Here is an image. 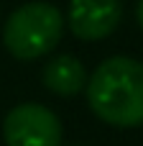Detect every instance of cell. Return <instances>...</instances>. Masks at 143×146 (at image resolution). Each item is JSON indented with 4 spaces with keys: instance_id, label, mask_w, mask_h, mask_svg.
<instances>
[{
    "instance_id": "1",
    "label": "cell",
    "mask_w": 143,
    "mask_h": 146,
    "mask_svg": "<svg viewBox=\"0 0 143 146\" xmlns=\"http://www.w3.org/2000/svg\"><path fill=\"white\" fill-rule=\"evenodd\" d=\"M92 113L115 128L143 126V62L133 56H110L87 80Z\"/></svg>"
},
{
    "instance_id": "2",
    "label": "cell",
    "mask_w": 143,
    "mask_h": 146,
    "mask_svg": "<svg viewBox=\"0 0 143 146\" xmlns=\"http://www.w3.org/2000/svg\"><path fill=\"white\" fill-rule=\"evenodd\" d=\"M61 33H64V18L56 5L26 3L8 15L3 26V44L15 59L33 62L54 51V46L61 41Z\"/></svg>"
},
{
    "instance_id": "3",
    "label": "cell",
    "mask_w": 143,
    "mask_h": 146,
    "mask_svg": "<svg viewBox=\"0 0 143 146\" xmlns=\"http://www.w3.org/2000/svg\"><path fill=\"white\" fill-rule=\"evenodd\" d=\"M8 146H61V121L41 103H20L3 121Z\"/></svg>"
},
{
    "instance_id": "4",
    "label": "cell",
    "mask_w": 143,
    "mask_h": 146,
    "mask_svg": "<svg viewBox=\"0 0 143 146\" xmlns=\"http://www.w3.org/2000/svg\"><path fill=\"white\" fill-rule=\"evenodd\" d=\"M123 18L120 0H72L69 3V28L82 41L107 38Z\"/></svg>"
},
{
    "instance_id": "5",
    "label": "cell",
    "mask_w": 143,
    "mask_h": 146,
    "mask_svg": "<svg viewBox=\"0 0 143 146\" xmlns=\"http://www.w3.org/2000/svg\"><path fill=\"white\" fill-rule=\"evenodd\" d=\"M41 82L54 95L72 98V95H79L87 87V72H84V64L77 56L61 54V56H54V59L46 62V67L41 72Z\"/></svg>"
},
{
    "instance_id": "6",
    "label": "cell",
    "mask_w": 143,
    "mask_h": 146,
    "mask_svg": "<svg viewBox=\"0 0 143 146\" xmlns=\"http://www.w3.org/2000/svg\"><path fill=\"white\" fill-rule=\"evenodd\" d=\"M136 18H138V26L143 28V0H138V8H136Z\"/></svg>"
}]
</instances>
